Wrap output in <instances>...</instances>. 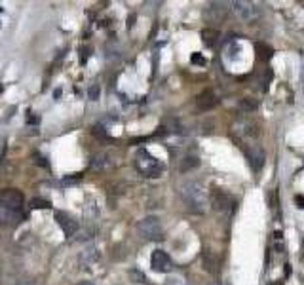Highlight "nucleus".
Returning <instances> with one entry per match:
<instances>
[{
	"instance_id": "obj_1",
	"label": "nucleus",
	"mask_w": 304,
	"mask_h": 285,
	"mask_svg": "<svg viewBox=\"0 0 304 285\" xmlns=\"http://www.w3.org/2000/svg\"><path fill=\"white\" fill-rule=\"evenodd\" d=\"M179 194H181V200L186 205V209L194 215H204L209 207V196H207L206 186L202 183H196V181L184 183Z\"/></svg>"
},
{
	"instance_id": "obj_2",
	"label": "nucleus",
	"mask_w": 304,
	"mask_h": 285,
	"mask_svg": "<svg viewBox=\"0 0 304 285\" xmlns=\"http://www.w3.org/2000/svg\"><path fill=\"white\" fill-rule=\"evenodd\" d=\"M133 163H135V169L143 175V177H160V175L164 173V169H166V165L156 156H152L146 149L137 150Z\"/></svg>"
},
{
	"instance_id": "obj_3",
	"label": "nucleus",
	"mask_w": 304,
	"mask_h": 285,
	"mask_svg": "<svg viewBox=\"0 0 304 285\" xmlns=\"http://www.w3.org/2000/svg\"><path fill=\"white\" fill-rule=\"evenodd\" d=\"M137 228H139L141 236H143L145 240H150V242H160V240L164 238L162 223H160L158 217H154V215H148V217H145L143 221H139Z\"/></svg>"
},
{
	"instance_id": "obj_4",
	"label": "nucleus",
	"mask_w": 304,
	"mask_h": 285,
	"mask_svg": "<svg viewBox=\"0 0 304 285\" xmlns=\"http://www.w3.org/2000/svg\"><path fill=\"white\" fill-rule=\"evenodd\" d=\"M23 194L19 190H15V188H6L0 194V205L10 211H21L23 209Z\"/></svg>"
},
{
	"instance_id": "obj_5",
	"label": "nucleus",
	"mask_w": 304,
	"mask_h": 285,
	"mask_svg": "<svg viewBox=\"0 0 304 285\" xmlns=\"http://www.w3.org/2000/svg\"><path fill=\"white\" fill-rule=\"evenodd\" d=\"M232 10H234V13H236L240 19H243V21H255L257 17H259V13H261V10L257 8V4L247 2V0L232 2Z\"/></svg>"
},
{
	"instance_id": "obj_6",
	"label": "nucleus",
	"mask_w": 304,
	"mask_h": 285,
	"mask_svg": "<svg viewBox=\"0 0 304 285\" xmlns=\"http://www.w3.org/2000/svg\"><path fill=\"white\" fill-rule=\"evenodd\" d=\"M150 266H152V270L154 272H171V268H173V262H171L170 255L166 253V251H162V249H156L154 253H152V257H150Z\"/></svg>"
},
{
	"instance_id": "obj_7",
	"label": "nucleus",
	"mask_w": 304,
	"mask_h": 285,
	"mask_svg": "<svg viewBox=\"0 0 304 285\" xmlns=\"http://www.w3.org/2000/svg\"><path fill=\"white\" fill-rule=\"evenodd\" d=\"M209 205H213V209L215 211L226 213V211H230V207H232V200L226 192L215 188V190H211V194H209Z\"/></svg>"
},
{
	"instance_id": "obj_8",
	"label": "nucleus",
	"mask_w": 304,
	"mask_h": 285,
	"mask_svg": "<svg viewBox=\"0 0 304 285\" xmlns=\"http://www.w3.org/2000/svg\"><path fill=\"white\" fill-rule=\"evenodd\" d=\"M53 217H55V221H57V224H59L61 230H63V234L67 236V238H71V236L76 234L78 223L74 221L71 215H67V213H63V211H55Z\"/></svg>"
},
{
	"instance_id": "obj_9",
	"label": "nucleus",
	"mask_w": 304,
	"mask_h": 285,
	"mask_svg": "<svg viewBox=\"0 0 304 285\" xmlns=\"http://www.w3.org/2000/svg\"><path fill=\"white\" fill-rule=\"evenodd\" d=\"M217 105H219V99H217V95H215L213 89H206V91H202V93L196 97V107L204 112L215 109Z\"/></svg>"
},
{
	"instance_id": "obj_10",
	"label": "nucleus",
	"mask_w": 304,
	"mask_h": 285,
	"mask_svg": "<svg viewBox=\"0 0 304 285\" xmlns=\"http://www.w3.org/2000/svg\"><path fill=\"white\" fill-rule=\"evenodd\" d=\"M202 264H204V270H206L207 274H217L219 272V257L213 253V251H209V249H206L204 253H202Z\"/></svg>"
},
{
	"instance_id": "obj_11",
	"label": "nucleus",
	"mask_w": 304,
	"mask_h": 285,
	"mask_svg": "<svg viewBox=\"0 0 304 285\" xmlns=\"http://www.w3.org/2000/svg\"><path fill=\"white\" fill-rule=\"evenodd\" d=\"M224 13H226L224 4H220V2H213V4H209V8H207L206 17L211 21V23H219V21H222Z\"/></svg>"
},
{
	"instance_id": "obj_12",
	"label": "nucleus",
	"mask_w": 304,
	"mask_h": 285,
	"mask_svg": "<svg viewBox=\"0 0 304 285\" xmlns=\"http://www.w3.org/2000/svg\"><path fill=\"white\" fill-rule=\"evenodd\" d=\"M245 156H247V160L251 163V167L259 171L262 165H264V152L261 149H245Z\"/></svg>"
},
{
	"instance_id": "obj_13",
	"label": "nucleus",
	"mask_w": 304,
	"mask_h": 285,
	"mask_svg": "<svg viewBox=\"0 0 304 285\" xmlns=\"http://www.w3.org/2000/svg\"><path fill=\"white\" fill-rule=\"evenodd\" d=\"M200 165V158L198 156H184L181 162H179V171L181 173H186V171H192Z\"/></svg>"
},
{
	"instance_id": "obj_14",
	"label": "nucleus",
	"mask_w": 304,
	"mask_h": 285,
	"mask_svg": "<svg viewBox=\"0 0 304 285\" xmlns=\"http://www.w3.org/2000/svg\"><path fill=\"white\" fill-rule=\"evenodd\" d=\"M99 260V253L95 249H87L82 253V257H80V262H82V268H91L95 262Z\"/></svg>"
},
{
	"instance_id": "obj_15",
	"label": "nucleus",
	"mask_w": 304,
	"mask_h": 285,
	"mask_svg": "<svg viewBox=\"0 0 304 285\" xmlns=\"http://www.w3.org/2000/svg\"><path fill=\"white\" fill-rule=\"evenodd\" d=\"M202 40H204L206 46L213 48V46L219 42V31H217V29H204V31H202Z\"/></svg>"
},
{
	"instance_id": "obj_16",
	"label": "nucleus",
	"mask_w": 304,
	"mask_h": 285,
	"mask_svg": "<svg viewBox=\"0 0 304 285\" xmlns=\"http://www.w3.org/2000/svg\"><path fill=\"white\" fill-rule=\"evenodd\" d=\"M107 158H110V154H107V152H101V154H97V156H93V160H91V167H93V169H105V167L110 163Z\"/></svg>"
},
{
	"instance_id": "obj_17",
	"label": "nucleus",
	"mask_w": 304,
	"mask_h": 285,
	"mask_svg": "<svg viewBox=\"0 0 304 285\" xmlns=\"http://www.w3.org/2000/svg\"><path fill=\"white\" fill-rule=\"evenodd\" d=\"M257 53H259V57H261L262 61H268V59L274 55V50H272L268 44H262V42H259V44H257Z\"/></svg>"
},
{
	"instance_id": "obj_18",
	"label": "nucleus",
	"mask_w": 304,
	"mask_h": 285,
	"mask_svg": "<svg viewBox=\"0 0 304 285\" xmlns=\"http://www.w3.org/2000/svg\"><path fill=\"white\" fill-rule=\"evenodd\" d=\"M240 109H242L243 112H253V111H257L259 109V103H257L255 99H242L240 101Z\"/></svg>"
},
{
	"instance_id": "obj_19",
	"label": "nucleus",
	"mask_w": 304,
	"mask_h": 285,
	"mask_svg": "<svg viewBox=\"0 0 304 285\" xmlns=\"http://www.w3.org/2000/svg\"><path fill=\"white\" fill-rule=\"evenodd\" d=\"M51 204L44 198H33L31 200V209H49Z\"/></svg>"
},
{
	"instance_id": "obj_20",
	"label": "nucleus",
	"mask_w": 304,
	"mask_h": 285,
	"mask_svg": "<svg viewBox=\"0 0 304 285\" xmlns=\"http://www.w3.org/2000/svg\"><path fill=\"white\" fill-rule=\"evenodd\" d=\"M99 95H101V87H99V84H91V86L87 87V99L89 101H97Z\"/></svg>"
},
{
	"instance_id": "obj_21",
	"label": "nucleus",
	"mask_w": 304,
	"mask_h": 285,
	"mask_svg": "<svg viewBox=\"0 0 304 285\" xmlns=\"http://www.w3.org/2000/svg\"><path fill=\"white\" fill-rule=\"evenodd\" d=\"M130 278L135 280V284H146L145 274H141L139 270H131V272H130Z\"/></svg>"
},
{
	"instance_id": "obj_22",
	"label": "nucleus",
	"mask_w": 304,
	"mask_h": 285,
	"mask_svg": "<svg viewBox=\"0 0 304 285\" xmlns=\"http://www.w3.org/2000/svg\"><path fill=\"white\" fill-rule=\"evenodd\" d=\"M35 163H37V165H42L44 169H48V167H49V163L46 162V158H44L42 154H38V152L35 154Z\"/></svg>"
},
{
	"instance_id": "obj_23",
	"label": "nucleus",
	"mask_w": 304,
	"mask_h": 285,
	"mask_svg": "<svg viewBox=\"0 0 304 285\" xmlns=\"http://www.w3.org/2000/svg\"><path fill=\"white\" fill-rule=\"evenodd\" d=\"M190 61H192V63H198V65H206V59H204V57H202L200 53H194V55L190 57Z\"/></svg>"
},
{
	"instance_id": "obj_24",
	"label": "nucleus",
	"mask_w": 304,
	"mask_h": 285,
	"mask_svg": "<svg viewBox=\"0 0 304 285\" xmlns=\"http://www.w3.org/2000/svg\"><path fill=\"white\" fill-rule=\"evenodd\" d=\"M168 285H188V282H184L182 278H173V280L168 282Z\"/></svg>"
},
{
	"instance_id": "obj_25",
	"label": "nucleus",
	"mask_w": 304,
	"mask_h": 285,
	"mask_svg": "<svg viewBox=\"0 0 304 285\" xmlns=\"http://www.w3.org/2000/svg\"><path fill=\"white\" fill-rule=\"evenodd\" d=\"M27 124L29 125H38L40 124V116H29V118H27Z\"/></svg>"
},
{
	"instance_id": "obj_26",
	"label": "nucleus",
	"mask_w": 304,
	"mask_h": 285,
	"mask_svg": "<svg viewBox=\"0 0 304 285\" xmlns=\"http://www.w3.org/2000/svg\"><path fill=\"white\" fill-rule=\"evenodd\" d=\"M93 133H95V135H101V137H105L107 135V131H105V127H103V125H101V127H99V125H95V127H93Z\"/></svg>"
},
{
	"instance_id": "obj_27",
	"label": "nucleus",
	"mask_w": 304,
	"mask_h": 285,
	"mask_svg": "<svg viewBox=\"0 0 304 285\" xmlns=\"http://www.w3.org/2000/svg\"><path fill=\"white\" fill-rule=\"evenodd\" d=\"M295 202H297V205H299V207L303 209V207H304V196H301V194H297V196H295Z\"/></svg>"
},
{
	"instance_id": "obj_28",
	"label": "nucleus",
	"mask_w": 304,
	"mask_h": 285,
	"mask_svg": "<svg viewBox=\"0 0 304 285\" xmlns=\"http://www.w3.org/2000/svg\"><path fill=\"white\" fill-rule=\"evenodd\" d=\"M89 50H82V53H80V63L84 65L86 61H87V57H89V53H87Z\"/></svg>"
},
{
	"instance_id": "obj_29",
	"label": "nucleus",
	"mask_w": 304,
	"mask_h": 285,
	"mask_svg": "<svg viewBox=\"0 0 304 285\" xmlns=\"http://www.w3.org/2000/svg\"><path fill=\"white\" fill-rule=\"evenodd\" d=\"M291 274V264H285V276H289Z\"/></svg>"
},
{
	"instance_id": "obj_30",
	"label": "nucleus",
	"mask_w": 304,
	"mask_h": 285,
	"mask_svg": "<svg viewBox=\"0 0 304 285\" xmlns=\"http://www.w3.org/2000/svg\"><path fill=\"white\" fill-rule=\"evenodd\" d=\"M17 285H37L35 282H19Z\"/></svg>"
},
{
	"instance_id": "obj_31",
	"label": "nucleus",
	"mask_w": 304,
	"mask_h": 285,
	"mask_svg": "<svg viewBox=\"0 0 304 285\" xmlns=\"http://www.w3.org/2000/svg\"><path fill=\"white\" fill-rule=\"evenodd\" d=\"M78 285H93V284H91V282H80Z\"/></svg>"
},
{
	"instance_id": "obj_32",
	"label": "nucleus",
	"mask_w": 304,
	"mask_h": 285,
	"mask_svg": "<svg viewBox=\"0 0 304 285\" xmlns=\"http://www.w3.org/2000/svg\"><path fill=\"white\" fill-rule=\"evenodd\" d=\"M211 285H222V284H211Z\"/></svg>"
},
{
	"instance_id": "obj_33",
	"label": "nucleus",
	"mask_w": 304,
	"mask_h": 285,
	"mask_svg": "<svg viewBox=\"0 0 304 285\" xmlns=\"http://www.w3.org/2000/svg\"><path fill=\"white\" fill-rule=\"evenodd\" d=\"M0 93H2V86H0Z\"/></svg>"
}]
</instances>
